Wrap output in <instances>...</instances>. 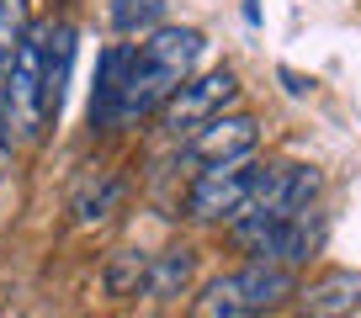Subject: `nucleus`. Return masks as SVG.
<instances>
[{
  "instance_id": "f03ea898",
  "label": "nucleus",
  "mask_w": 361,
  "mask_h": 318,
  "mask_svg": "<svg viewBox=\"0 0 361 318\" xmlns=\"http://www.w3.org/2000/svg\"><path fill=\"white\" fill-rule=\"evenodd\" d=\"M287 303H298V271L271 260H245L239 271H224L192 297V318H271Z\"/></svg>"
},
{
  "instance_id": "4468645a",
  "label": "nucleus",
  "mask_w": 361,
  "mask_h": 318,
  "mask_svg": "<svg viewBox=\"0 0 361 318\" xmlns=\"http://www.w3.org/2000/svg\"><path fill=\"white\" fill-rule=\"evenodd\" d=\"M27 27H32L27 0H0V112H6V85H11V69H16Z\"/></svg>"
},
{
  "instance_id": "f3484780",
  "label": "nucleus",
  "mask_w": 361,
  "mask_h": 318,
  "mask_svg": "<svg viewBox=\"0 0 361 318\" xmlns=\"http://www.w3.org/2000/svg\"><path fill=\"white\" fill-rule=\"evenodd\" d=\"M11 165H16V127H11V117L0 112V181L11 175Z\"/></svg>"
},
{
  "instance_id": "2eb2a0df",
  "label": "nucleus",
  "mask_w": 361,
  "mask_h": 318,
  "mask_svg": "<svg viewBox=\"0 0 361 318\" xmlns=\"http://www.w3.org/2000/svg\"><path fill=\"white\" fill-rule=\"evenodd\" d=\"M112 27L149 37L154 27H165V0H112Z\"/></svg>"
},
{
  "instance_id": "6e6552de",
  "label": "nucleus",
  "mask_w": 361,
  "mask_h": 318,
  "mask_svg": "<svg viewBox=\"0 0 361 318\" xmlns=\"http://www.w3.org/2000/svg\"><path fill=\"white\" fill-rule=\"evenodd\" d=\"M324 244V217H319V207H303L298 217H287V223H276L266 238H260L255 250H250V260H271V265H287V271H298V265L314 260V250Z\"/></svg>"
},
{
  "instance_id": "f8f14e48",
  "label": "nucleus",
  "mask_w": 361,
  "mask_h": 318,
  "mask_svg": "<svg viewBox=\"0 0 361 318\" xmlns=\"http://www.w3.org/2000/svg\"><path fill=\"white\" fill-rule=\"evenodd\" d=\"M117 91H123V48H106L96 69V91H90V127L117 133Z\"/></svg>"
},
{
  "instance_id": "6ab92c4d",
  "label": "nucleus",
  "mask_w": 361,
  "mask_h": 318,
  "mask_svg": "<svg viewBox=\"0 0 361 318\" xmlns=\"http://www.w3.org/2000/svg\"><path fill=\"white\" fill-rule=\"evenodd\" d=\"M298 318H303V313H298Z\"/></svg>"
},
{
  "instance_id": "20e7f679",
  "label": "nucleus",
  "mask_w": 361,
  "mask_h": 318,
  "mask_svg": "<svg viewBox=\"0 0 361 318\" xmlns=\"http://www.w3.org/2000/svg\"><path fill=\"white\" fill-rule=\"evenodd\" d=\"M260 181V159H224V165H202V170L192 175V186H186V217L192 223H234L239 207L250 202V191H255Z\"/></svg>"
},
{
  "instance_id": "39448f33",
  "label": "nucleus",
  "mask_w": 361,
  "mask_h": 318,
  "mask_svg": "<svg viewBox=\"0 0 361 318\" xmlns=\"http://www.w3.org/2000/svg\"><path fill=\"white\" fill-rule=\"evenodd\" d=\"M48 32L54 22H32L16 53L11 85H6V117H11L16 138H43L48 117H43V75H48Z\"/></svg>"
},
{
  "instance_id": "ddd939ff",
  "label": "nucleus",
  "mask_w": 361,
  "mask_h": 318,
  "mask_svg": "<svg viewBox=\"0 0 361 318\" xmlns=\"http://www.w3.org/2000/svg\"><path fill=\"white\" fill-rule=\"evenodd\" d=\"M144 276H149V250H138V244H123V250L106 255L102 265V292L106 297H138L144 292Z\"/></svg>"
},
{
  "instance_id": "f257e3e1",
  "label": "nucleus",
  "mask_w": 361,
  "mask_h": 318,
  "mask_svg": "<svg viewBox=\"0 0 361 318\" xmlns=\"http://www.w3.org/2000/svg\"><path fill=\"white\" fill-rule=\"evenodd\" d=\"M207 37L197 27H154L138 48H123V91H117V127H138L159 117V106L192 80Z\"/></svg>"
},
{
  "instance_id": "0eeeda50",
  "label": "nucleus",
  "mask_w": 361,
  "mask_h": 318,
  "mask_svg": "<svg viewBox=\"0 0 361 318\" xmlns=\"http://www.w3.org/2000/svg\"><path fill=\"white\" fill-rule=\"evenodd\" d=\"M180 148L197 165H224V159H250L260 148V122L250 112H224L207 127H197L192 138H180Z\"/></svg>"
},
{
  "instance_id": "7ed1b4c3",
  "label": "nucleus",
  "mask_w": 361,
  "mask_h": 318,
  "mask_svg": "<svg viewBox=\"0 0 361 318\" xmlns=\"http://www.w3.org/2000/svg\"><path fill=\"white\" fill-rule=\"evenodd\" d=\"M314 196H319V170L314 165H287V159L260 165V181H255V191H250V202L239 207V217L228 223L234 250L250 255L276 223H287V217H298L303 207H314Z\"/></svg>"
},
{
  "instance_id": "dca6fc26",
  "label": "nucleus",
  "mask_w": 361,
  "mask_h": 318,
  "mask_svg": "<svg viewBox=\"0 0 361 318\" xmlns=\"http://www.w3.org/2000/svg\"><path fill=\"white\" fill-rule=\"evenodd\" d=\"M117 202H123V181H112V175H106L102 186H85V191H80L75 212H80V223H102V217H112Z\"/></svg>"
},
{
  "instance_id": "423d86ee",
  "label": "nucleus",
  "mask_w": 361,
  "mask_h": 318,
  "mask_svg": "<svg viewBox=\"0 0 361 318\" xmlns=\"http://www.w3.org/2000/svg\"><path fill=\"white\" fill-rule=\"evenodd\" d=\"M239 101V75L234 69H207V75H192L159 106V127L170 138H192L197 127H207L213 117H224L228 106Z\"/></svg>"
},
{
  "instance_id": "9d476101",
  "label": "nucleus",
  "mask_w": 361,
  "mask_h": 318,
  "mask_svg": "<svg viewBox=\"0 0 361 318\" xmlns=\"http://www.w3.org/2000/svg\"><path fill=\"white\" fill-rule=\"evenodd\" d=\"M192 276H197V250H192V244H170V250L149 255L144 297H154V303H176V297L192 292Z\"/></svg>"
},
{
  "instance_id": "a211bd4d",
  "label": "nucleus",
  "mask_w": 361,
  "mask_h": 318,
  "mask_svg": "<svg viewBox=\"0 0 361 318\" xmlns=\"http://www.w3.org/2000/svg\"><path fill=\"white\" fill-rule=\"evenodd\" d=\"M245 16H250V22H260V6H255V0H245Z\"/></svg>"
},
{
  "instance_id": "9b49d317",
  "label": "nucleus",
  "mask_w": 361,
  "mask_h": 318,
  "mask_svg": "<svg viewBox=\"0 0 361 318\" xmlns=\"http://www.w3.org/2000/svg\"><path fill=\"white\" fill-rule=\"evenodd\" d=\"M69 69H75V27L54 22V32H48V75H43V117H48V127H54L59 112H64Z\"/></svg>"
},
{
  "instance_id": "1a4fd4ad",
  "label": "nucleus",
  "mask_w": 361,
  "mask_h": 318,
  "mask_svg": "<svg viewBox=\"0 0 361 318\" xmlns=\"http://www.w3.org/2000/svg\"><path fill=\"white\" fill-rule=\"evenodd\" d=\"M298 313L303 318H350L361 313V271L350 265H329L314 281L298 286Z\"/></svg>"
}]
</instances>
